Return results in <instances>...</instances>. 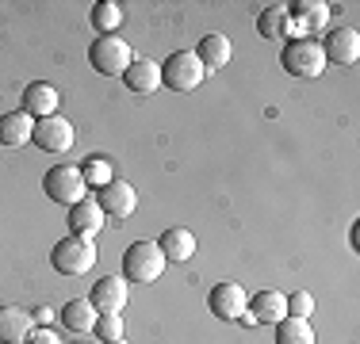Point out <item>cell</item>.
Returning a JSON list of instances; mask_svg holds the SVG:
<instances>
[{
    "label": "cell",
    "mask_w": 360,
    "mask_h": 344,
    "mask_svg": "<svg viewBox=\"0 0 360 344\" xmlns=\"http://www.w3.org/2000/svg\"><path fill=\"white\" fill-rule=\"evenodd\" d=\"M92 333H96L100 340H123V314H100L96 325H92Z\"/></svg>",
    "instance_id": "d4e9b609"
},
{
    "label": "cell",
    "mask_w": 360,
    "mask_h": 344,
    "mask_svg": "<svg viewBox=\"0 0 360 344\" xmlns=\"http://www.w3.org/2000/svg\"><path fill=\"white\" fill-rule=\"evenodd\" d=\"M81 172H84V184H96V187L111 184V165H108V161H89Z\"/></svg>",
    "instance_id": "4316f807"
},
{
    "label": "cell",
    "mask_w": 360,
    "mask_h": 344,
    "mask_svg": "<svg viewBox=\"0 0 360 344\" xmlns=\"http://www.w3.org/2000/svg\"><path fill=\"white\" fill-rule=\"evenodd\" d=\"M108 344H127V337H123V340H108Z\"/></svg>",
    "instance_id": "f546056e"
},
{
    "label": "cell",
    "mask_w": 360,
    "mask_h": 344,
    "mask_svg": "<svg viewBox=\"0 0 360 344\" xmlns=\"http://www.w3.org/2000/svg\"><path fill=\"white\" fill-rule=\"evenodd\" d=\"M96 310H92L89 298H70V303L62 306V325L73 333H92V325H96Z\"/></svg>",
    "instance_id": "7402d4cb"
},
{
    "label": "cell",
    "mask_w": 360,
    "mask_h": 344,
    "mask_svg": "<svg viewBox=\"0 0 360 344\" xmlns=\"http://www.w3.org/2000/svg\"><path fill=\"white\" fill-rule=\"evenodd\" d=\"M311 314H314L311 291H295V295H288V317H303V322H311Z\"/></svg>",
    "instance_id": "484cf974"
},
{
    "label": "cell",
    "mask_w": 360,
    "mask_h": 344,
    "mask_svg": "<svg viewBox=\"0 0 360 344\" xmlns=\"http://www.w3.org/2000/svg\"><path fill=\"white\" fill-rule=\"evenodd\" d=\"M89 303L96 314H123L127 310V279L123 275H104V279H96Z\"/></svg>",
    "instance_id": "7c38bea8"
},
{
    "label": "cell",
    "mask_w": 360,
    "mask_h": 344,
    "mask_svg": "<svg viewBox=\"0 0 360 344\" xmlns=\"http://www.w3.org/2000/svg\"><path fill=\"white\" fill-rule=\"evenodd\" d=\"M35 329V317L23 306H0V344H23Z\"/></svg>",
    "instance_id": "2e32d148"
},
{
    "label": "cell",
    "mask_w": 360,
    "mask_h": 344,
    "mask_svg": "<svg viewBox=\"0 0 360 344\" xmlns=\"http://www.w3.org/2000/svg\"><path fill=\"white\" fill-rule=\"evenodd\" d=\"M211 314L222 317V322H245V325H257L253 314H250V298H245V287L242 283H215L211 291Z\"/></svg>",
    "instance_id": "52a82bcc"
},
{
    "label": "cell",
    "mask_w": 360,
    "mask_h": 344,
    "mask_svg": "<svg viewBox=\"0 0 360 344\" xmlns=\"http://www.w3.org/2000/svg\"><path fill=\"white\" fill-rule=\"evenodd\" d=\"M73 344H89V340H73Z\"/></svg>",
    "instance_id": "4dcf8cb0"
},
{
    "label": "cell",
    "mask_w": 360,
    "mask_h": 344,
    "mask_svg": "<svg viewBox=\"0 0 360 344\" xmlns=\"http://www.w3.org/2000/svg\"><path fill=\"white\" fill-rule=\"evenodd\" d=\"M58 107H62V96H58V88L54 84H46V81H31L27 88H23V111H27L31 119H50V115H58Z\"/></svg>",
    "instance_id": "5bb4252c"
},
{
    "label": "cell",
    "mask_w": 360,
    "mask_h": 344,
    "mask_svg": "<svg viewBox=\"0 0 360 344\" xmlns=\"http://www.w3.org/2000/svg\"><path fill=\"white\" fill-rule=\"evenodd\" d=\"M257 31H261V39H291V15H288V4H272L264 8L261 15H257Z\"/></svg>",
    "instance_id": "44dd1931"
},
{
    "label": "cell",
    "mask_w": 360,
    "mask_h": 344,
    "mask_svg": "<svg viewBox=\"0 0 360 344\" xmlns=\"http://www.w3.org/2000/svg\"><path fill=\"white\" fill-rule=\"evenodd\" d=\"M73 126L65 123L62 115H50V119H39L35 123V134H31V142L39 145L42 153H65L73 145Z\"/></svg>",
    "instance_id": "30bf717a"
},
{
    "label": "cell",
    "mask_w": 360,
    "mask_h": 344,
    "mask_svg": "<svg viewBox=\"0 0 360 344\" xmlns=\"http://www.w3.org/2000/svg\"><path fill=\"white\" fill-rule=\"evenodd\" d=\"M322 54H326V65H356L360 62V34L353 27H338L326 34L322 42Z\"/></svg>",
    "instance_id": "8fae6325"
},
{
    "label": "cell",
    "mask_w": 360,
    "mask_h": 344,
    "mask_svg": "<svg viewBox=\"0 0 360 344\" xmlns=\"http://www.w3.org/2000/svg\"><path fill=\"white\" fill-rule=\"evenodd\" d=\"M27 344H62V340H58V333H54V329H46V325H42V329H31Z\"/></svg>",
    "instance_id": "83f0119b"
},
{
    "label": "cell",
    "mask_w": 360,
    "mask_h": 344,
    "mask_svg": "<svg viewBox=\"0 0 360 344\" xmlns=\"http://www.w3.org/2000/svg\"><path fill=\"white\" fill-rule=\"evenodd\" d=\"M42 192H46V199L54 203H81L84 195H89V184H84V172L73 168V165H54L46 168V176H42Z\"/></svg>",
    "instance_id": "8992f818"
},
{
    "label": "cell",
    "mask_w": 360,
    "mask_h": 344,
    "mask_svg": "<svg viewBox=\"0 0 360 344\" xmlns=\"http://www.w3.org/2000/svg\"><path fill=\"white\" fill-rule=\"evenodd\" d=\"M276 344H314V329L303 317H284L276 322Z\"/></svg>",
    "instance_id": "603a6c76"
},
{
    "label": "cell",
    "mask_w": 360,
    "mask_h": 344,
    "mask_svg": "<svg viewBox=\"0 0 360 344\" xmlns=\"http://www.w3.org/2000/svg\"><path fill=\"white\" fill-rule=\"evenodd\" d=\"M158 249L165 253V260H192L195 256V234L192 230H184V226H173V230H165L158 241Z\"/></svg>",
    "instance_id": "d6986e66"
},
{
    "label": "cell",
    "mask_w": 360,
    "mask_h": 344,
    "mask_svg": "<svg viewBox=\"0 0 360 344\" xmlns=\"http://www.w3.org/2000/svg\"><path fill=\"white\" fill-rule=\"evenodd\" d=\"M96 203L100 211L108 214V218H131L134 211H139V192H134L131 184H123V180H111V184H104L96 192Z\"/></svg>",
    "instance_id": "ba28073f"
},
{
    "label": "cell",
    "mask_w": 360,
    "mask_h": 344,
    "mask_svg": "<svg viewBox=\"0 0 360 344\" xmlns=\"http://www.w3.org/2000/svg\"><path fill=\"white\" fill-rule=\"evenodd\" d=\"M123 84L134 92V96H153V92L161 88V65H153V62H142V58H134L131 69L123 73Z\"/></svg>",
    "instance_id": "ac0fdd59"
},
{
    "label": "cell",
    "mask_w": 360,
    "mask_h": 344,
    "mask_svg": "<svg viewBox=\"0 0 360 344\" xmlns=\"http://www.w3.org/2000/svg\"><path fill=\"white\" fill-rule=\"evenodd\" d=\"M280 65H284L291 77H319L326 69L322 42L319 39H288L284 54H280Z\"/></svg>",
    "instance_id": "5b68a950"
},
{
    "label": "cell",
    "mask_w": 360,
    "mask_h": 344,
    "mask_svg": "<svg viewBox=\"0 0 360 344\" xmlns=\"http://www.w3.org/2000/svg\"><path fill=\"white\" fill-rule=\"evenodd\" d=\"M31 317H35L39 325H50V322H54V310H50V306H39V310H35V314H31Z\"/></svg>",
    "instance_id": "f1b7e54d"
},
{
    "label": "cell",
    "mask_w": 360,
    "mask_h": 344,
    "mask_svg": "<svg viewBox=\"0 0 360 344\" xmlns=\"http://www.w3.org/2000/svg\"><path fill=\"white\" fill-rule=\"evenodd\" d=\"M96 245L92 241H84V237H62L54 245V253H50V264H54V272L58 275H89L92 272V264H96Z\"/></svg>",
    "instance_id": "7a4b0ae2"
},
{
    "label": "cell",
    "mask_w": 360,
    "mask_h": 344,
    "mask_svg": "<svg viewBox=\"0 0 360 344\" xmlns=\"http://www.w3.org/2000/svg\"><path fill=\"white\" fill-rule=\"evenodd\" d=\"M89 62L104 77H123L127 69H131L134 54H131V46H127V39H119V34H100L89 46Z\"/></svg>",
    "instance_id": "3957f363"
},
{
    "label": "cell",
    "mask_w": 360,
    "mask_h": 344,
    "mask_svg": "<svg viewBox=\"0 0 360 344\" xmlns=\"http://www.w3.org/2000/svg\"><path fill=\"white\" fill-rule=\"evenodd\" d=\"M250 314L257 325H276L288 317V295H280V291H257L250 298Z\"/></svg>",
    "instance_id": "e0dca14e"
},
{
    "label": "cell",
    "mask_w": 360,
    "mask_h": 344,
    "mask_svg": "<svg viewBox=\"0 0 360 344\" xmlns=\"http://www.w3.org/2000/svg\"><path fill=\"white\" fill-rule=\"evenodd\" d=\"M195 58H200V65H203V73H219V69H226L230 65V58H234V46H230V39L226 34H203L200 39V46L192 50Z\"/></svg>",
    "instance_id": "9a60e30c"
},
{
    "label": "cell",
    "mask_w": 360,
    "mask_h": 344,
    "mask_svg": "<svg viewBox=\"0 0 360 344\" xmlns=\"http://www.w3.org/2000/svg\"><path fill=\"white\" fill-rule=\"evenodd\" d=\"M203 65L200 58L192 54V50H176V54H169L165 62H161V84H165L169 92H192L203 84Z\"/></svg>",
    "instance_id": "277c9868"
},
{
    "label": "cell",
    "mask_w": 360,
    "mask_h": 344,
    "mask_svg": "<svg viewBox=\"0 0 360 344\" xmlns=\"http://www.w3.org/2000/svg\"><path fill=\"white\" fill-rule=\"evenodd\" d=\"M165 264L169 260L158 249V241H134L123 253V279L127 283H153V279H161Z\"/></svg>",
    "instance_id": "6da1fadb"
},
{
    "label": "cell",
    "mask_w": 360,
    "mask_h": 344,
    "mask_svg": "<svg viewBox=\"0 0 360 344\" xmlns=\"http://www.w3.org/2000/svg\"><path fill=\"white\" fill-rule=\"evenodd\" d=\"M31 134H35V119L27 111H8V115H0V142L4 145H27Z\"/></svg>",
    "instance_id": "ffe728a7"
},
{
    "label": "cell",
    "mask_w": 360,
    "mask_h": 344,
    "mask_svg": "<svg viewBox=\"0 0 360 344\" xmlns=\"http://www.w3.org/2000/svg\"><path fill=\"white\" fill-rule=\"evenodd\" d=\"M92 27L100 34H115V27L123 23V4H115V0H100L96 8H92Z\"/></svg>",
    "instance_id": "cb8c5ba5"
},
{
    "label": "cell",
    "mask_w": 360,
    "mask_h": 344,
    "mask_svg": "<svg viewBox=\"0 0 360 344\" xmlns=\"http://www.w3.org/2000/svg\"><path fill=\"white\" fill-rule=\"evenodd\" d=\"M104 222H108V214L100 211V203L92 199V195H84L81 203H73L70 206V230H73V237H84V241H92L104 230Z\"/></svg>",
    "instance_id": "4fadbf2b"
},
{
    "label": "cell",
    "mask_w": 360,
    "mask_h": 344,
    "mask_svg": "<svg viewBox=\"0 0 360 344\" xmlns=\"http://www.w3.org/2000/svg\"><path fill=\"white\" fill-rule=\"evenodd\" d=\"M288 15L295 39H311L314 31H322L330 23V4L326 0H299V4H288Z\"/></svg>",
    "instance_id": "9c48e42d"
}]
</instances>
